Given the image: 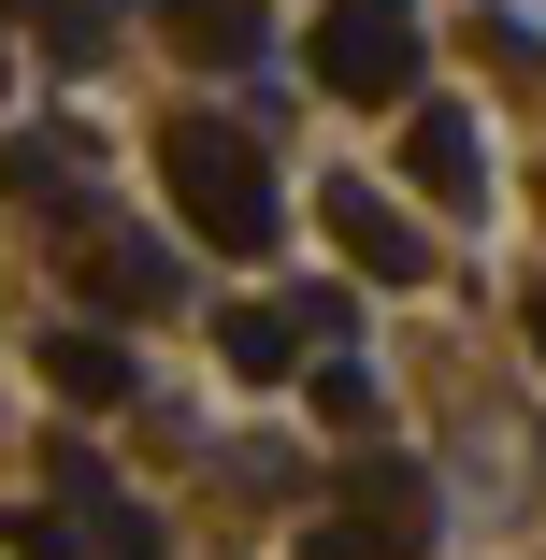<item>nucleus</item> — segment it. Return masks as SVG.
<instances>
[{"label":"nucleus","mask_w":546,"mask_h":560,"mask_svg":"<svg viewBox=\"0 0 546 560\" xmlns=\"http://www.w3.org/2000/svg\"><path fill=\"white\" fill-rule=\"evenodd\" d=\"M159 187H173V215L216 259H274L288 245V187L259 159V130H231V116H173L159 130Z\"/></svg>","instance_id":"1"},{"label":"nucleus","mask_w":546,"mask_h":560,"mask_svg":"<svg viewBox=\"0 0 546 560\" xmlns=\"http://www.w3.org/2000/svg\"><path fill=\"white\" fill-rule=\"evenodd\" d=\"M316 86L332 101H417V0H332L316 15Z\"/></svg>","instance_id":"2"},{"label":"nucleus","mask_w":546,"mask_h":560,"mask_svg":"<svg viewBox=\"0 0 546 560\" xmlns=\"http://www.w3.org/2000/svg\"><path fill=\"white\" fill-rule=\"evenodd\" d=\"M316 231H332L374 288H417V273H431V231H417L388 187H360V173H316Z\"/></svg>","instance_id":"3"},{"label":"nucleus","mask_w":546,"mask_h":560,"mask_svg":"<svg viewBox=\"0 0 546 560\" xmlns=\"http://www.w3.org/2000/svg\"><path fill=\"white\" fill-rule=\"evenodd\" d=\"M332 532H346V560H431V475L360 460V475L332 489Z\"/></svg>","instance_id":"4"},{"label":"nucleus","mask_w":546,"mask_h":560,"mask_svg":"<svg viewBox=\"0 0 546 560\" xmlns=\"http://www.w3.org/2000/svg\"><path fill=\"white\" fill-rule=\"evenodd\" d=\"M15 546H30V560H159V517H144L116 475H86L58 517H15Z\"/></svg>","instance_id":"5"},{"label":"nucleus","mask_w":546,"mask_h":560,"mask_svg":"<svg viewBox=\"0 0 546 560\" xmlns=\"http://www.w3.org/2000/svg\"><path fill=\"white\" fill-rule=\"evenodd\" d=\"M72 288H86L101 316H159V302H187V273H173L144 231H101V215L72 231Z\"/></svg>","instance_id":"6"},{"label":"nucleus","mask_w":546,"mask_h":560,"mask_svg":"<svg viewBox=\"0 0 546 560\" xmlns=\"http://www.w3.org/2000/svg\"><path fill=\"white\" fill-rule=\"evenodd\" d=\"M403 173H417L431 215H475L489 201V159H475V116H461V101H417V116H403Z\"/></svg>","instance_id":"7"},{"label":"nucleus","mask_w":546,"mask_h":560,"mask_svg":"<svg viewBox=\"0 0 546 560\" xmlns=\"http://www.w3.org/2000/svg\"><path fill=\"white\" fill-rule=\"evenodd\" d=\"M44 388L86 402V417H116L130 402V346H116V330H44Z\"/></svg>","instance_id":"8"},{"label":"nucleus","mask_w":546,"mask_h":560,"mask_svg":"<svg viewBox=\"0 0 546 560\" xmlns=\"http://www.w3.org/2000/svg\"><path fill=\"white\" fill-rule=\"evenodd\" d=\"M159 30H173L201 72H245V58H259V0H159Z\"/></svg>","instance_id":"9"},{"label":"nucleus","mask_w":546,"mask_h":560,"mask_svg":"<svg viewBox=\"0 0 546 560\" xmlns=\"http://www.w3.org/2000/svg\"><path fill=\"white\" fill-rule=\"evenodd\" d=\"M302 346H316L302 302H231V316H216V360H231V374H288Z\"/></svg>","instance_id":"10"},{"label":"nucleus","mask_w":546,"mask_h":560,"mask_svg":"<svg viewBox=\"0 0 546 560\" xmlns=\"http://www.w3.org/2000/svg\"><path fill=\"white\" fill-rule=\"evenodd\" d=\"M0 30H44L58 58H101L116 30H101V0H0Z\"/></svg>","instance_id":"11"},{"label":"nucleus","mask_w":546,"mask_h":560,"mask_svg":"<svg viewBox=\"0 0 546 560\" xmlns=\"http://www.w3.org/2000/svg\"><path fill=\"white\" fill-rule=\"evenodd\" d=\"M0 187H15V201H58L72 187V130H15V144H0Z\"/></svg>","instance_id":"12"},{"label":"nucleus","mask_w":546,"mask_h":560,"mask_svg":"<svg viewBox=\"0 0 546 560\" xmlns=\"http://www.w3.org/2000/svg\"><path fill=\"white\" fill-rule=\"evenodd\" d=\"M302 388H316V417H332V431H374V417H388V388H374L360 360H332V374H302Z\"/></svg>","instance_id":"13"},{"label":"nucleus","mask_w":546,"mask_h":560,"mask_svg":"<svg viewBox=\"0 0 546 560\" xmlns=\"http://www.w3.org/2000/svg\"><path fill=\"white\" fill-rule=\"evenodd\" d=\"M302 560H346V532H316V546H302Z\"/></svg>","instance_id":"14"},{"label":"nucleus","mask_w":546,"mask_h":560,"mask_svg":"<svg viewBox=\"0 0 546 560\" xmlns=\"http://www.w3.org/2000/svg\"><path fill=\"white\" fill-rule=\"evenodd\" d=\"M532 360H546V288H532Z\"/></svg>","instance_id":"15"},{"label":"nucleus","mask_w":546,"mask_h":560,"mask_svg":"<svg viewBox=\"0 0 546 560\" xmlns=\"http://www.w3.org/2000/svg\"><path fill=\"white\" fill-rule=\"evenodd\" d=\"M0 101H15V44H0Z\"/></svg>","instance_id":"16"}]
</instances>
